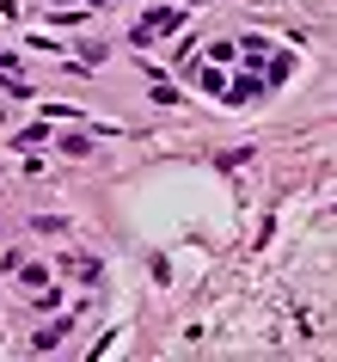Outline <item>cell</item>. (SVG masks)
<instances>
[{
  "instance_id": "cell-1",
  "label": "cell",
  "mask_w": 337,
  "mask_h": 362,
  "mask_svg": "<svg viewBox=\"0 0 337 362\" xmlns=\"http://www.w3.org/2000/svg\"><path fill=\"white\" fill-rule=\"evenodd\" d=\"M172 31H184V13L178 6H153L148 19L129 31V43H153V37H172Z\"/></svg>"
},
{
  "instance_id": "cell-2",
  "label": "cell",
  "mask_w": 337,
  "mask_h": 362,
  "mask_svg": "<svg viewBox=\"0 0 337 362\" xmlns=\"http://www.w3.org/2000/svg\"><path fill=\"white\" fill-rule=\"evenodd\" d=\"M184 74L196 80V86H208V93H227V74H221V68H203V62H190Z\"/></svg>"
},
{
  "instance_id": "cell-3",
  "label": "cell",
  "mask_w": 337,
  "mask_h": 362,
  "mask_svg": "<svg viewBox=\"0 0 337 362\" xmlns=\"http://www.w3.org/2000/svg\"><path fill=\"white\" fill-rule=\"evenodd\" d=\"M19 283H25V288H43V283H49V264H31V258H19Z\"/></svg>"
},
{
  "instance_id": "cell-4",
  "label": "cell",
  "mask_w": 337,
  "mask_h": 362,
  "mask_svg": "<svg viewBox=\"0 0 337 362\" xmlns=\"http://www.w3.org/2000/svg\"><path fill=\"white\" fill-rule=\"evenodd\" d=\"M61 338H68V325H61V320H56V325H43V332H37V350H56Z\"/></svg>"
}]
</instances>
